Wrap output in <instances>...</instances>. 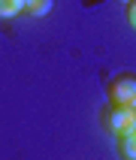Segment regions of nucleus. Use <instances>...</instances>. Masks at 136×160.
<instances>
[{
	"mask_svg": "<svg viewBox=\"0 0 136 160\" xmlns=\"http://www.w3.org/2000/svg\"><path fill=\"white\" fill-rule=\"evenodd\" d=\"M133 124H136L133 106H115V103H106L103 112H100V127H103L106 133H112V136L130 130Z\"/></svg>",
	"mask_w": 136,
	"mask_h": 160,
	"instance_id": "obj_1",
	"label": "nucleus"
},
{
	"mask_svg": "<svg viewBox=\"0 0 136 160\" xmlns=\"http://www.w3.org/2000/svg\"><path fill=\"white\" fill-rule=\"evenodd\" d=\"M106 94H109V103H115V106H136V76L133 72H118L109 82Z\"/></svg>",
	"mask_w": 136,
	"mask_h": 160,
	"instance_id": "obj_2",
	"label": "nucleus"
},
{
	"mask_svg": "<svg viewBox=\"0 0 136 160\" xmlns=\"http://www.w3.org/2000/svg\"><path fill=\"white\" fill-rule=\"evenodd\" d=\"M115 148H118V157L121 160H136V124L115 136Z\"/></svg>",
	"mask_w": 136,
	"mask_h": 160,
	"instance_id": "obj_3",
	"label": "nucleus"
},
{
	"mask_svg": "<svg viewBox=\"0 0 136 160\" xmlns=\"http://www.w3.org/2000/svg\"><path fill=\"white\" fill-rule=\"evenodd\" d=\"M54 0H24V12L30 18H45L48 12H52Z\"/></svg>",
	"mask_w": 136,
	"mask_h": 160,
	"instance_id": "obj_4",
	"label": "nucleus"
},
{
	"mask_svg": "<svg viewBox=\"0 0 136 160\" xmlns=\"http://www.w3.org/2000/svg\"><path fill=\"white\" fill-rule=\"evenodd\" d=\"M24 12V0H0V18H15Z\"/></svg>",
	"mask_w": 136,
	"mask_h": 160,
	"instance_id": "obj_5",
	"label": "nucleus"
},
{
	"mask_svg": "<svg viewBox=\"0 0 136 160\" xmlns=\"http://www.w3.org/2000/svg\"><path fill=\"white\" fill-rule=\"evenodd\" d=\"M124 12H127V24L136 30V0H127V3H124Z\"/></svg>",
	"mask_w": 136,
	"mask_h": 160,
	"instance_id": "obj_6",
	"label": "nucleus"
},
{
	"mask_svg": "<svg viewBox=\"0 0 136 160\" xmlns=\"http://www.w3.org/2000/svg\"><path fill=\"white\" fill-rule=\"evenodd\" d=\"M121 3H127V0H121Z\"/></svg>",
	"mask_w": 136,
	"mask_h": 160,
	"instance_id": "obj_7",
	"label": "nucleus"
},
{
	"mask_svg": "<svg viewBox=\"0 0 136 160\" xmlns=\"http://www.w3.org/2000/svg\"><path fill=\"white\" fill-rule=\"evenodd\" d=\"M133 112H136V106H133Z\"/></svg>",
	"mask_w": 136,
	"mask_h": 160,
	"instance_id": "obj_8",
	"label": "nucleus"
}]
</instances>
